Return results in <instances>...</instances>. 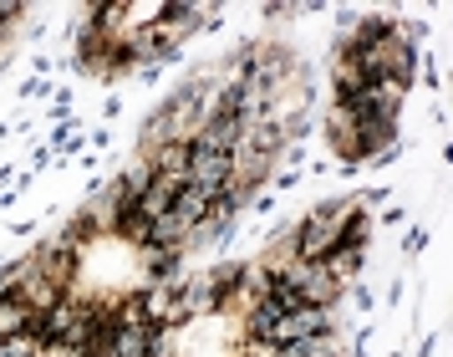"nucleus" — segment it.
<instances>
[{"mask_svg":"<svg viewBox=\"0 0 453 357\" xmlns=\"http://www.w3.org/2000/svg\"><path fill=\"white\" fill-rule=\"evenodd\" d=\"M286 291L301 296V307H331L336 296H342V281L326 271V260H301V266H290V271H270Z\"/></svg>","mask_w":453,"mask_h":357,"instance_id":"nucleus-2","label":"nucleus"},{"mask_svg":"<svg viewBox=\"0 0 453 357\" xmlns=\"http://www.w3.org/2000/svg\"><path fill=\"white\" fill-rule=\"evenodd\" d=\"M16 21V5H0V42H5V26Z\"/></svg>","mask_w":453,"mask_h":357,"instance_id":"nucleus-8","label":"nucleus"},{"mask_svg":"<svg viewBox=\"0 0 453 357\" xmlns=\"http://www.w3.org/2000/svg\"><path fill=\"white\" fill-rule=\"evenodd\" d=\"M357 266H362V251H347V245H336V251L326 255V271L336 276V281H342V276H351Z\"/></svg>","mask_w":453,"mask_h":357,"instance_id":"nucleus-7","label":"nucleus"},{"mask_svg":"<svg viewBox=\"0 0 453 357\" xmlns=\"http://www.w3.org/2000/svg\"><path fill=\"white\" fill-rule=\"evenodd\" d=\"M234 179V153H214V148H194L188 144V184L219 194Z\"/></svg>","mask_w":453,"mask_h":357,"instance_id":"nucleus-3","label":"nucleus"},{"mask_svg":"<svg viewBox=\"0 0 453 357\" xmlns=\"http://www.w3.org/2000/svg\"><path fill=\"white\" fill-rule=\"evenodd\" d=\"M240 133H245V118H234V113H214L204 123V133L194 138V148H214V153H229V148L240 144Z\"/></svg>","mask_w":453,"mask_h":357,"instance_id":"nucleus-4","label":"nucleus"},{"mask_svg":"<svg viewBox=\"0 0 453 357\" xmlns=\"http://www.w3.org/2000/svg\"><path fill=\"white\" fill-rule=\"evenodd\" d=\"M347 214H351V205H321V210H311V220L290 235L296 260H326L336 251V235L347 225Z\"/></svg>","mask_w":453,"mask_h":357,"instance_id":"nucleus-1","label":"nucleus"},{"mask_svg":"<svg viewBox=\"0 0 453 357\" xmlns=\"http://www.w3.org/2000/svg\"><path fill=\"white\" fill-rule=\"evenodd\" d=\"M209 205H214V194L199 190V184H179V194H173V220L184 225V230H194V225H204L209 220Z\"/></svg>","mask_w":453,"mask_h":357,"instance_id":"nucleus-5","label":"nucleus"},{"mask_svg":"<svg viewBox=\"0 0 453 357\" xmlns=\"http://www.w3.org/2000/svg\"><path fill=\"white\" fill-rule=\"evenodd\" d=\"M275 357H336V342L326 332L321 337H296V342H280Z\"/></svg>","mask_w":453,"mask_h":357,"instance_id":"nucleus-6","label":"nucleus"}]
</instances>
